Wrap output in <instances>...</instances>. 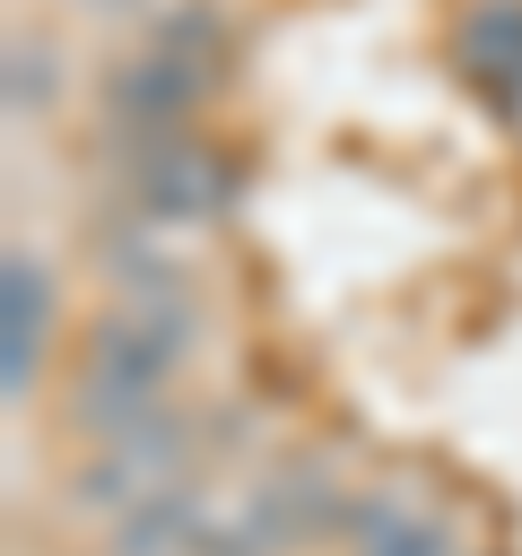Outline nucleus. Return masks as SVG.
Masks as SVG:
<instances>
[{"mask_svg": "<svg viewBox=\"0 0 522 556\" xmlns=\"http://www.w3.org/2000/svg\"><path fill=\"white\" fill-rule=\"evenodd\" d=\"M183 356H191V304H113L78 356V382H70L78 426L113 443V434L165 417Z\"/></svg>", "mask_w": 522, "mask_h": 556, "instance_id": "nucleus-1", "label": "nucleus"}, {"mask_svg": "<svg viewBox=\"0 0 522 556\" xmlns=\"http://www.w3.org/2000/svg\"><path fill=\"white\" fill-rule=\"evenodd\" d=\"M209 78H217V26L191 9L183 35L165 26L148 52H130V61L104 78V113H113L130 139H165V130H191Z\"/></svg>", "mask_w": 522, "mask_h": 556, "instance_id": "nucleus-2", "label": "nucleus"}, {"mask_svg": "<svg viewBox=\"0 0 522 556\" xmlns=\"http://www.w3.org/2000/svg\"><path fill=\"white\" fill-rule=\"evenodd\" d=\"M183 469H191V417L165 408V417L113 434V443L78 469V513H113V521H122V513H139L148 495L183 486Z\"/></svg>", "mask_w": 522, "mask_h": 556, "instance_id": "nucleus-3", "label": "nucleus"}, {"mask_svg": "<svg viewBox=\"0 0 522 556\" xmlns=\"http://www.w3.org/2000/svg\"><path fill=\"white\" fill-rule=\"evenodd\" d=\"M122 191H130V217H139V226L217 217V200H226V165H217L191 130L130 139V156H122Z\"/></svg>", "mask_w": 522, "mask_h": 556, "instance_id": "nucleus-4", "label": "nucleus"}, {"mask_svg": "<svg viewBox=\"0 0 522 556\" xmlns=\"http://www.w3.org/2000/svg\"><path fill=\"white\" fill-rule=\"evenodd\" d=\"M452 52H461L470 87H478L487 104H505V96L522 87V0H470V9L452 17Z\"/></svg>", "mask_w": 522, "mask_h": 556, "instance_id": "nucleus-5", "label": "nucleus"}, {"mask_svg": "<svg viewBox=\"0 0 522 556\" xmlns=\"http://www.w3.org/2000/svg\"><path fill=\"white\" fill-rule=\"evenodd\" d=\"M339 547H348V556H461V539H452L426 504H409V495H357Z\"/></svg>", "mask_w": 522, "mask_h": 556, "instance_id": "nucleus-6", "label": "nucleus"}, {"mask_svg": "<svg viewBox=\"0 0 522 556\" xmlns=\"http://www.w3.org/2000/svg\"><path fill=\"white\" fill-rule=\"evenodd\" d=\"M44 321H52L44 261L9 252V278H0V374H9V391L35 382V365H44Z\"/></svg>", "mask_w": 522, "mask_h": 556, "instance_id": "nucleus-7", "label": "nucleus"}, {"mask_svg": "<svg viewBox=\"0 0 522 556\" xmlns=\"http://www.w3.org/2000/svg\"><path fill=\"white\" fill-rule=\"evenodd\" d=\"M44 104H52V52L9 43V113H44Z\"/></svg>", "mask_w": 522, "mask_h": 556, "instance_id": "nucleus-8", "label": "nucleus"}]
</instances>
